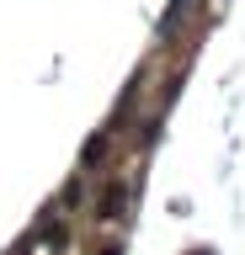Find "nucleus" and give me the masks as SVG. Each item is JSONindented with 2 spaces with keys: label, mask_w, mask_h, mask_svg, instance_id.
Returning a JSON list of instances; mask_svg holds the SVG:
<instances>
[{
  "label": "nucleus",
  "mask_w": 245,
  "mask_h": 255,
  "mask_svg": "<svg viewBox=\"0 0 245 255\" xmlns=\"http://www.w3.org/2000/svg\"><path fill=\"white\" fill-rule=\"evenodd\" d=\"M181 5H187V0H171V11H165V21H160L165 32H171V21H176V16H181Z\"/></svg>",
  "instance_id": "nucleus-2"
},
{
  "label": "nucleus",
  "mask_w": 245,
  "mask_h": 255,
  "mask_svg": "<svg viewBox=\"0 0 245 255\" xmlns=\"http://www.w3.org/2000/svg\"><path fill=\"white\" fill-rule=\"evenodd\" d=\"M123 207H128V186H123V181H107L101 197H96V223H117Z\"/></svg>",
  "instance_id": "nucleus-1"
}]
</instances>
